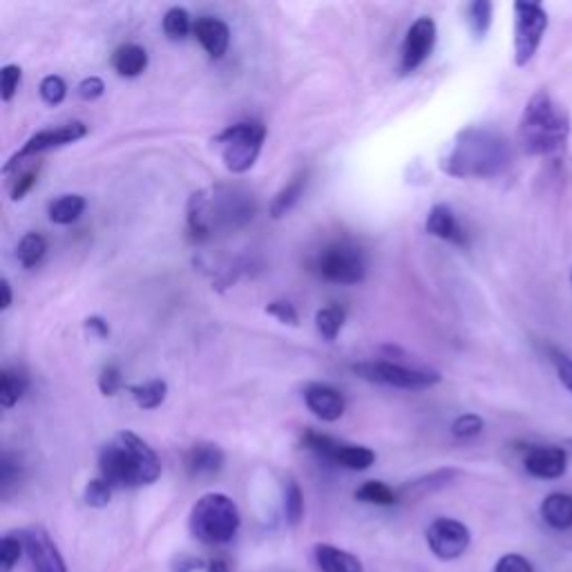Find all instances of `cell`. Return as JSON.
I'll return each mask as SVG.
<instances>
[{
	"label": "cell",
	"instance_id": "obj_26",
	"mask_svg": "<svg viewBox=\"0 0 572 572\" xmlns=\"http://www.w3.org/2000/svg\"><path fill=\"white\" fill-rule=\"evenodd\" d=\"M85 211V197L81 195H61L50 204V219L59 226L74 224Z\"/></svg>",
	"mask_w": 572,
	"mask_h": 572
},
{
	"label": "cell",
	"instance_id": "obj_28",
	"mask_svg": "<svg viewBox=\"0 0 572 572\" xmlns=\"http://www.w3.org/2000/svg\"><path fill=\"white\" fill-rule=\"evenodd\" d=\"M492 14L494 7L490 0H474V3L467 5V25H470V32L474 38H485V34L490 32L492 27Z\"/></svg>",
	"mask_w": 572,
	"mask_h": 572
},
{
	"label": "cell",
	"instance_id": "obj_31",
	"mask_svg": "<svg viewBox=\"0 0 572 572\" xmlns=\"http://www.w3.org/2000/svg\"><path fill=\"white\" fill-rule=\"evenodd\" d=\"M345 324V311L340 307H324L316 313V327L324 340H336Z\"/></svg>",
	"mask_w": 572,
	"mask_h": 572
},
{
	"label": "cell",
	"instance_id": "obj_44",
	"mask_svg": "<svg viewBox=\"0 0 572 572\" xmlns=\"http://www.w3.org/2000/svg\"><path fill=\"white\" fill-rule=\"evenodd\" d=\"M85 329H88L94 338H108L110 336V324L99 316H92V318L85 320Z\"/></svg>",
	"mask_w": 572,
	"mask_h": 572
},
{
	"label": "cell",
	"instance_id": "obj_12",
	"mask_svg": "<svg viewBox=\"0 0 572 572\" xmlns=\"http://www.w3.org/2000/svg\"><path fill=\"white\" fill-rule=\"evenodd\" d=\"M436 36H438V30L432 18L421 16L418 21H414L403 41V52H400V72L409 74L421 68V65L434 52Z\"/></svg>",
	"mask_w": 572,
	"mask_h": 572
},
{
	"label": "cell",
	"instance_id": "obj_29",
	"mask_svg": "<svg viewBox=\"0 0 572 572\" xmlns=\"http://www.w3.org/2000/svg\"><path fill=\"white\" fill-rule=\"evenodd\" d=\"M354 497L362 503H371V505H394L398 501V494L383 481L362 483Z\"/></svg>",
	"mask_w": 572,
	"mask_h": 572
},
{
	"label": "cell",
	"instance_id": "obj_1",
	"mask_svg": "<svg viewBox=\"0 0 572 572\" xmlns=\"http://www.w3.org/2000/svg\"><path fill=\"white\" fill-rule=\"evenodd\" d=\"M512 146L499 130L470 126L454 137L441 170L456 179H490L508 170Z\"/></svg>",
	"mask_w": 572,
	"mask_h": 572
},
{
	"label": "cell",
	"instance_id": "obj_47",
	"mask_svg": "<svg viewBox=\"0 0 572 572\" xmlns=\"http://www.w3.org/2000/svg\"><path fill=\"white\" fill-rule=\"evenodd\" d=\"M206 572H231V570H228V566H226V561H222V559H213V561H211V564H208Z\"/></svg>",
	"mask_w": 572,
	"mask_h": 572
},
{
	"label": "cell",
	"instance_id": "obj_2",
	"mask_svg": "<svg viewBox=\"0 0 572 572\" xmlns=\"http://www.w3.org/2000/svg\"><path fill=\"white\" fill-rule=\"evenodd\" d=\"M99 470L112 488H143L161 476V461L152 447L132 432H119L101 447Z\"/></svg>",
	"mask_w": 572,
	"mask_h": 572
},
{
	"label": "cell",
	"instance_id": "obj_9",
	"mask_svg": "<svg viewBox=\"0 0 572 572\" xmlns=\"http://www.w3.org/2000/svg\"><path fill=\"white\" fill-rule=\"evenodd\" d=\"M316 271L322 280L349 286L365 280L367 262L358 246L347 242H336L329 244L327 249L318 255Z\"/></svg>",
	"mask_w": 572,
	"mask_h": 572
},
{
	"label": "cell",
	"instance_id": "obj_7",
	"mask_svg": "<svg viewBox=\"0 0 572 572\" xmlns=\"http://www.w3.org/2000/svg\"><path fill=\"white\" fill-rule=\"evenodd\" d=\"M351 371L367 383L387 385L396 389H427L441 383V374L429 369H409L396 362L387 360H369V362H356Z\"/></svg>",
	"mask_w": 572,
	"mask_h": 572
},
{
	"label": "cell",
	"instance_id": "obj_24",
	"mask_svg": "<svg viewBox=\"0 0 572 572\" xmlns=\"http://www.w3.org/2000/svg\"><path fill=\"white\" fill-rule=\"evenodd\" d=\"M27 392V376L18 369L5 367L0 371V405L12 409Z\"/></svg>",
	"mask_w": 572,
	"mask_h": 572
},
{
	"label": "cell",
	"instance_id": "obj_35",
	"mask_svg": "<svg viewBox=\"0 0 572 572\" xmlns=\"http://www.w3.org/2000/svg\"><path fill=\"white\" fill-rule=\"evenodd\" d=\"M112 485L103 479H92L83 490V501L90 505V508H106V505L112 501Z\"/></svg>",
	"mask_w": 572,
	"mask_h": 572
},
{
	"label": "cell",
	"instance_id": "obj_11",
	"mask_svg": "<svg viewBox=\"0 0 572 572\" xmlns=\"http://www.w3.org/2000/svg\"><path fill=\"white\" fill-rule=\"evenodd\" d=\"M427 546L438 559L454 561L470 548V528L456 519L441 517L429 523L427 528Z\"/></svg>",
	"mask_w": 572,
	"mask_h": 572
},
{
	"label": "cell",
	"instance_id": "obj_20",
	"mask_svg": "<svg viewBox=\"0 0 572 572\" xmlns=\"http://www.w3.org/2000/svg\"><path fill=\"white\" fill-rule=\"evenodd\" d=\"M541 519L552 530L572 528V494L552 492L541 501Z\"/></svg>",
	"mask_w": 572,
	"mask_h": 572
},
{
	"label": "cell",
	"instance_id": "obj_40",
	"mask_svg": "<svg viewBox=\"0 0 572 572\" xmlns=\"http://www.w3.org/2000/svg\"><path fill=\"white\" fill-rule=\"evenodd\" d=\"M266 313L273 318H278L282 324H291V327H298V311L291 302H284V300H275L271 302L269 307H266Z\"/></svg>",
	"mask_w": 572,
	"mask_h": 572
},
{
	"label": "cell",
	"instance_id": "obj_42",
	"mask_svg": "<svg viewBox=\"0 0 572 572\" xmlns=\"http://www.w3.org/2000/svg\"><path fill=\"white\" fill-rule=\"evenodd\" d=\"M550 356H552V365H555V369H557V376L561 380V385H564L572 394V358H568L566 354H561V351H557V349H552Z\"/></svg>",
	"mask_w": 572,
	"mask_h": 572
},
{
	"label": "cell",
	"instance_id": "obj_46",
	"mask_svg": "<svg viewBox=\"0 0 572 572\" xmlns=\"http://www.w3.org/2000/svg\"><path fill=\"white\" fill-rule=\"evenodd\" d=\"M0 291H3V302H0V309L7 311L9 307H12V286H9L7 280L0 282Z\"/></svg>",
	"mask_w": 572,
	"mask_h": 572
},
{
	"label": "cell",
	"instance_id": "obj_34",
	"mask_svg": "<svg viewBox=\"0 0 572 572\" xmlns=\"http://www.w3.org/2000/svg\"><path fill=\"white\" fill-rule=\"evenodd\" d=\"M38 92H41V99L47 103V106H61L65 97H68V85H65L61 76L50 74V76H45L41 85H38Z\"/></svg>",
	"mask_w": 572,
	"mask_h": 572
},
{
	"label": "cell",
	"instance_id": "obj_21",
	"mask_svg": "<svg viewBox=\"0 0 572 572\" xmlns=\"http://www.w3.org/2000/svg\"><path fill=\"white\" fill-rule=\"evenodd\" d=\"M112 68L119 76L126 79H137L148 68V52L137 43H126L114 50Z\"/></svg>",
	"mask_w": 572,
	"mask_h": 572
},
{
	"label": "cell",
	"instance_id": "obj_45",
	"mask_svg": "<svg viewBox=\"0 0 572 572\" xmlns=\"http://www.w3.org/2000/svg\"><path fill=\"white\" fill-rule=\"evenodd\" d=\"M199 568H202V564H199V559H195V557H181L179 564H177V572H193Z\"/></svg>",
	"mask_w": 572,
	"mask_h": 572
},
{
	"label": "cell",
	"instance_id": "obj_8",
	"mask_svg": "<svg viewBox=\"0 0 572 572\" xmlns=\"http://www.w3.org/2000/svg\"><path fill=\"white\" fill-rule=\"evenodd\" d=\"M548 30V12L539 3H514V63L517 68L535 59Z\"/></svg>",
	"mask_w": 572,
	"mask_h": 572
},
{
	"label": "cell",
	"instance_id": "obj_15",
	"mask_svg": "<svg viewBox=\"0 0 572 572\" xmlns=\"http://www.w3.org/2000/svg\"><path fill=\"white\" fill-rule=\"evenodd\" d=\"M523 467L535 479L555 481L568 470V454L564 447L557 445H535L523 456Z\"/></svg>",
	"mask_w": 572,
	"mask_h": 572
},
{
	"label": "cell",
	"instance_id": "obj_41",
	"mask_svg": "<svg viewBox=\"0 0 572 572\" xmlns=\"http://www.w3.org/2000/svg\"><path fill=\"white\" fill-rule=\"evenodd\" d=\"M494 572H535V568H532V564L526 557L517 555V552H510V555H503L497 561Z\"/></svg>",
	"mask_w": 572,
	"mask_h": 572
},
{
	"label": "cell",
	"instance_id": "obj_19",
	"mask_svg": "<svg viewBox=\"0 0 572 572\" xmlns=\"http://www.w3.org/2000/svg\"><path fill=\"white\" fill-rule=\"evenodd\" d=\"M186 472L195 479L202 476H215L224 467V452L213 443H197L190 447L184 456Z\"/></svg>",
	"mask_w": 572,
	"mask_h": 572
},
{
	"label": "cell",
	"instance_id": "obj_4",
	"mask_svg": "<svg viewBox=\"0 0 572 572\" xmlns=\"http://www.w3.org/2000/svg\"><path fill=\"white\" fill-rule=\"evenodd\" d=\"M570 137V117L564 106L550 97L548 90L532 94L521 112L517 141L530 157L555 155L566 148Z\"/></svg>",
	"mask_w": 572,
	"mask_h": 572
},
{
	"label": "cell",
	"instance_id": "obj_48",
	"mask_svg": "<svg viewBox=\"0 0 572 572\" xmlns=\"http://www.w3.org/2000/svg\"><path fill=\"white\" fill-rule=\"evenodd\" d=\"M570 282H572V271H570Z\"/></svg>",
	"mask_w": 572,
	"mask_h": 572
},
{
	"label": "cell",
	"instance_id": "obj_13",
	"mask_svg": "<svg viewBox=\"0 0 572 572\" xmlns=\"http://www.w3.org/2000/svg\"><path fill=\"white\" fill-rule=\"evenodd\" d=\"M88 135V126L81 121H70V123H63L59 128H50V130H41L36 132L34 137L27 139L25 146L16 152V159H32L43 155L47 150H54V148H61V146H68V143H74L83 139Z\"/></svg>",
	"mask_w": 572,
	"mask_h": 572
},
{
	"label": "cell",
	"instance_id": "obj_18",
	"mask_svg": "<svg viewBox=\"0 0 572 572\" xmlns=\"http://www.w3.org/2000/svg\"><path fill=\"white\" fill-rule=\"evenodd\" d=\"M425 228H427L429 235H434L443 242H450L456 246L467 244V235L461 228L459 219H456L452 208L445 206V204H436L432 211H429Z\"/></svg>",
	"mask_w": 572,
	"mask_h": 572
},
{
	"label": "cell",
	"instance_id": "obj_23",
	"mask_svg": "<svg viewBox=\"0 0 572 572\" xmlns=\"http://www.w3.org/2000/svg\"><path fill=\"white\" fill-rule=\"evenodd\" d=\"M304 188H307V173H298L295 175L289 184H286L278 195L273 197L271 202V217L273 219H282L286 213L291 211V208L300 202V197L304 193Z\"/></svg>",
	"mask_w": 572,
	"mask_h": 572
},
{
	"label": "cell",
	"instance_id": "obj_22",
	"mask_svg": "<svg viewBox=\"0 0 572 572\" xmlns=\"http://www.w3.org/2000/svg\"><path fill=\"white\" fill-rule=\"evenodd\" d=\"M316 561L322 572H365L358 557L329 543H318Z\"/></svg>",
	"mask_w": 572,
	"mask_h": 572
},
{
	"label": "cell",
	"instance_id": "obj_36",
	"mask_svg": "<svg viewBox=\"0 0 572 572\" xmlns=\"http://www.w3.org/2000/svg\"><path fill=\"white\" fill-rule=\"evenodd\" d=\"M483 418L476 414H461L459 418H454V423L450 427L452 436L461 438V441H470V438H476L483 432Z\"/></svg>",
	"mask_w": 572,
	"mask_h": 572
},
{
	"label": "cell",
	"instance_id": "obj_17",
	"mask_svg": "<svg viewBox=\"0 0 572 572\" xmlns=\"http://www.w3.org/2000/svg\"><path fill=\"white\" fill-rule=\"evenodd\" d=\"M193 34L211 59H222L228 52V45H231V30H228L224 21H219L215 16H199L193 27Z\"/></svg>",
	"mask_w": 572,
	"mask_h": 572
},
{
	"label": "cell",
	"instance_id": "obj_5",
	"mask_svg": "<svg viewBox=\"0 0 572 572\" xmlns=\"http://www.w3.org/2000/svg\"><path fill=\"white\" fill-rule=\"evenodd\" d=\"M190 532L206 546H224L240 530V510L226 494H204L190 510Z\"/></svg>",
	"mask_w": 572,
	"mask_h": 572
},
{
	"label": "cell",
	"instance_id": "obj_37",
	"mask_svg": "<svg viewBox=\"0 0 572 572\" xmlns=\"http://www.w3.org/2000/svg\"><path fill=\"white\" fill-rule=\"evenodd\" d=\"M21 79H23V70L18 68V65L14 63L3 65V70H0V97H3L5 103L14 99V94L18 92V85H21Z\"/></svg>",
	"mask_w": 572,
	"mask_h": 572
},
{
	"label": "cell",
	"instance_id": "obj_33",
	"mask_svg": "<svg viewBox=\"0 0 572 572\" xmlns=\"http://www.w3.org/2000/svg\"><path fill=\"white\" fill-rule=\"evenodd\" d=\"M284 517L291 526H298L304 517V497L300 485L293 479L286 481L284 485Z\"/></svg>",
	"mask_w": 572,
	"mask_h": 572
},
{
	"label": "cell",
	"instance_id": "obj_43",
	"mask_svg": "<svg viewBox=\"0 0 572 572\" xmlns=\"http://www.w3.org/2000/svg\"><path fill=\"white\" fill-rule=\"evenodd\" d=\"M106 92V83H103L99 76H90V79H83L79 85H76V94L83 101H97L103 97Z\"/></svg>",
	"mask_w": 572,
	"mask_h": 572
},
{
	"label": "cell",
	"instance_id": "obj_30",
	"mask_svg": "<svg viewBox=\"0 0 572 572\" xmlns=\"http://www.w3.org/2000/svg\"><path fill=\"white\" fill-rule=\"evenodd\" d=\"M193 27L195 23L190 21V14L181 7L168 9L164 16V34L170 38V41H184V38L193 32Z\"/></svg>",
	"mask_w": 572,
	"mask_h": 572
},
{
	"label": "cell",
	"instance_id": "obj_32",
	"mask_svg": "<svg viewBox=\"0 0 572 572\" xmlns=\"http://www.w3.org/2000/svg\"><path fill=\"white\" fill-rule=\"evenodd\" d=\"M23 552L25 543L21 539V532H12V535L0 539V572H12Z\"/></svg>",
	"mask_w": 572,
	"mask_h": 572
},
{
	"label": "cell",
	"instance_id": "obj_27",
	"mask_svg": "<svg viewBox=\"0 0 572 572\" xmlns=\"http://www.w3.org/2000/svg\"><path fill=\"white\" fill-rule=\"evenodd\" d=\"M47 253V240L41 233H27L16 246V257L25 269H34V266L43 260Z\"/></svg>",
	"mask_w": 572,
	"mask_h": 572
},
{
	"label": "cell",
	"instance_id": "obj_14",
	"mask_svg": "<svg viewBox=\"0 0 572 572\" xmlns=\"http://www.w3.org/2000/svg\"><path fill=\"white\" fill-rule=\"evenodd\" d=\"M21 539L34 572H68L59 548L43 528L21 530Z\"/></svg>",
	"mask_w": 572,
	"mask_h": 572
},
{
	"label": "cell",
	"instance_id": "obj_10",
	"mask_svg": "<svg viewBox=\"0 0 572 572\" xmlns=\"http://www.w3.org/2000/svg\"><path fill=\"white\" fill-rule=\"evenodd\" d=\"M302 443L304 447H309L311 452L324 456L327 461L336 463L340 467H347V470H354V472L369 470V467L376 463V452L369 450V447L338 443V441H333L331 436H324L318 432L304 434Z\"/></svg>",
	"mask_w": 572,
	"mask_h": 572
},
{
	"label": "cell",
	"instance_id": "obj_3",
	"mask_svg": "<svg viewBox=\"0 0 572 572\" xmlns=\"http://www.w3.org/2000/svg\"><path fill=\"white\" fill-rule=\"evenodd\" d=\"M253 217L255 199L240 188L199 190L188 204V228L197 240L211 237L215 231H235Z\"/></svg>",
	"mask_w": 572,
	"mask_h": 572
},
{
	"label": "cell",
	"instance_id": "obj_38",
	"mask_svg": "<svg viewBox=\"0 0 572 572\" xmlns=\"http://www.w3.org/2000/svg\"><path fill=\"white\" fill-rule=\"evenodd\" d=\"M38 168H41V164L25 168L23 173H18V175H16L12 188H9V193H12V199H14V202H18V199H23V197H25L27 193H30V190L34 188V184L38 181Z\"/></svg>",
	"mask_w": 572,
	"mask_h": 572
},
{
	"label": "cell",
	"instance_id": "obj_16",
	"mask_svg": "<svg viewBox=\"0 0 572 572\" xmlns=\"http://www.w3.org/2000/svg\"><path fill=\"white\" fill-rule=\"evenodd\" d=\"M304 403H307L309 412L318 416L324 423H336L338 418L345 414V396H342L336 387L313 383L304 389Z\"/></svg>",
	"mask_w": 572,
	"mask_h": 572
},
{
	"label": "cell",
	"instance_id": "obj_39",
	"mask_svg": "<svg viewBox=\"0 0 572 572\" xmlns=\"http://www.w3.org/2000/svg\"><path fill=\"white\" fill-rule=\"evenodd\" d=\"M123 387V376L117 365H106L99 374V392L103 396H117L119 389Z\"/></svg>",
	"mask_w": 572,
	"mask_h": 572
},
{
	"label": "cell",
	"instance_id": "obj_25",
	"mask_svg": "<svg viewBox=\"0 0 572 572\" xmlns=\"http://www.w3.org/2000/svg\"><path fill=\"white\" fill-rule=\"evenodd\" d=\"M128 392H130L132 398H135L137 407H141V409H157L168 396V385H166V380L152 378V380H148V383H143V385H130Z\"/></svg>",
	"mask_w": 572,
	"mask_h": 572
},
{
	"label": "cell",
	"instance_id": "obj_6",
	"mask_svg": "<svg viewBox=\"0 0 572 572\" xmlns=\"http://www.w3.org/2000/svg\"><path fill=\"white\" fill-rule=\"evenodd\" d=\"M266 139V128L257 121H242L228 126L213 139L228 173L242 175L255 166Z\"/></svg>",
	"mask_w": 572,
	"mask_h": 572
}]
</instances>
